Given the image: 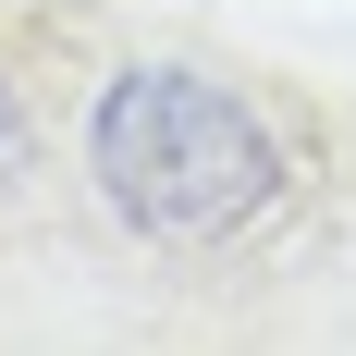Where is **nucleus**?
Returning a JSON list of instances; mask_svg holds the SVG:
<instances>
[{"mask_svg":"<svg viewBox=\"0 0 356 356\" xmlns=\"http://www.w3.org/2000/svg\"><path fill=\"white\" fill-rule=\"evenodd\" d=\"M86 172L147 246H234L283 197V136L246 86L197 62H136L86 111Z\"/></svg>","mask_w":356,"mask_h":356,"instance_id":"nucleus-1","label":"nucleus"},{"mask_svg":"<svg viewBox=\"0 0 356 356\" xmlns=\"http://www.w3.org/2000/svg\"><path fill=\"white\" fill-rule=\"evenodd\" d=\"M25 172V99H13V74H0V184Z\"/></svg>","mask_w":356,"mask_h":356,"instance_id":"nucleus-2","label":"nucleus"}]
</instances>
